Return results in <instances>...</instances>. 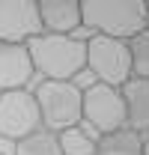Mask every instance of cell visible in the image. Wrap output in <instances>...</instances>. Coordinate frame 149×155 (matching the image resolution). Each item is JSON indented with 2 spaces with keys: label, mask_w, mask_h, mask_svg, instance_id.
<instances>
[{
  "label": "cell",
  "mask_w": 149,
  "mask_h": 155,
  "mask_svg": "<svg viewBox=\"0 0 149 155\" xmlns=\"http://www.w3.org/2000/svg\"><path fill=\"white\" fill-rule=\"evenodd\" d=\"M81 24L93 30V36H108L119 42H131L149 24L143 0H84Z\"/></svg>",
  "instance_id": "6da1fadb"
},
{
  "label": "cell",
  "mask_w": 149,
  "mask_h": 155,
  "mask_svg": "<svg viewBox=\"0 0 149 155\" xmlns=\"http://www.w3.org/2000/svg\"><path fill=\"white\" fill-rule=\"evenodd\" d=\"M27 54L33 72L45 75V81H72L87 72V45L74 36H51L39 33L27 42Z\"/></svg>",
  "instance_id": "7a4b0ae2"
},
{
  "label": "cell",
  "mask_w": 149,
  "mask_h": 155,
  "mask_svg": "<svg viewBox=\"0 0 149 155\" xmlns=\"http://www.w3.org/2000/svg\"><path fill=\"white\" fill-rule=\"evenodd\" d=\"M33 98H36V107H39L42 128L51 131V134H60V131L84 122L81 90L72 81H42V87L33 93Z\"/></svg>",
  "instance_id": "3957f363"
},
{
  "label": "cell",
  "mask_w": 149,
  "mask_h": 155,
  "mask_svg": "<svg viewBox=\"0 0 149 155\" xmlns=\"http://www.w3.org/2000/svg\"><path fill=\"white\" fill-rule=\"evenodd\" d=\"M87 69L95 75V84L108 87H125L131 81V57H128V42L108 36H90L87 42Z\"/></svg>",
  "instance_id": "277c9868"
},
{
  "label": "cell",
  "mask_w": 149,
  "mask_h": 155,
  "mask_svg": "<svg viewBox=\"0 0 149 155\" xmlns=\"http://www.w3.org/2000/svg\"><path fill=\"white\" fill-rule=\"evenodd\" d=\"M81 116L104 137L125 128L122 93L108 84H90L87 90H81Z\"/></svg>",
  "instance_id": "5b68a950"
},
{
  "label": "cell",
  "mask_w": 149,
  "mask_h": 155,
  "mask_svg": "<svg viewBox=\"0 0 149 155\" xmlns=\"http://www.w3.org/2000/svg\"><path fill=\"white\" fill-rule=\"evenodd\" d=\"M36 131H42V119H39L33 93H27V90L0 93V137L18 143Z\"/></svg>",
  "instance_id": "8992f818"
},
{
  "label": "cell",
  "mask_w": 149,
  "mask_h": 155,
  "mask_svg": "<svg viewBox=\"0 0 149 155\" xmlns=\"http://www.w3.org/2000/svg\"><path fill=\"white\" fill-rule=\"evenodd\" d=\"M42 33L36 0H0V45H27Z\"/></svg>",
  "instance_id": "52a82bcc"
},
{
  "label": "cell",
  "mask_w": 149,
  "mask_h": 155,
  "mask_svg": "<svg viewBox=\"0 0 149 155\" xmlns=\"http://www.w3.org/2000/svg\"><path fill=\"white\" fill-rule=\"evenodd\" d=\"M30 78H33V63L27 45H0V93L27 90Z\"/></svg>",
  "instance_id": "ba28073f"
},
{
  "label": "cell",
  "mask_w": 149,
  "mask_h": 155,
  "mask_svg": "<svg viewBox=\"0 0 149 155\" xmlns=\"http://www.w3.org/2000/svg\"><path fill=\"white\" fill-rule=\"evenodd\" d=\"M39 21H42V33L72 36V30L81 27V3L78 0H42Z\"/></svg>",
  "instance_id": "9c48e42d"
},
{
  "label": "cell",
  "mask_w": 149,
  "mask_h": 155,
  "mask_svg": "<svg viewBox=\"0 0 149 155\" xmlns=\"http://www.w3.org/2000/svg\"><path fill=\"white\" fill-rule=\"evenodd\" d=\"M119 93L125 104V125L134 134H149V81L131 78Z\"/></svg>",
  "instance_id": "30bf717a"
},
{
  "label": "cell",
  "mask_w": 149,
  "mask_h": 155,
  "mask_svg": "<svg viewBox=\"0 0 149 155\" xmlns=\"http://www.w3.org/2000/svg\"><path fill=\"white\" fill-rule=\"evenodd\" d=\"M95 155H143V137L134 134L131 128H119L98 140Z\"/></svg>",
  "instance_id": "8fae6325"
},
{
  "label": "cell",
  "mask_w": 149,
  "mask_h": 155,
  "mask_svg": "<svg viewBox=\"0 0 149 155\" xmlns=\"http://www.w3.org/2000/svg\"><path fill=\"white\" fill-rule=\"evenodd\" d=\"M57 146H60L63 155H95L98 143L93 140L90 131H84L81 125H74V128H66V131L57 134Z\"/></svg>",
  "instance_id": "7c38bea8"
},
{
  "label": "cell",
  "mask_w": 149,
  "mask_h": 155,
  "mask_svg": "<svg viewBox=\"0 0 149 155\" xmlns=\"http://www.w3.org/2000/svg\"><path fill=\"white\" fill-rule=\"evenodd\" d=\"M12 155H63V152H60V146H57V134H51V131L42 128L36 134L18 140Z\"/></svg>",
  "instance_id": "4fadbf2b"
},
{
  "label": "cell",
  "mask_w": 149,
  "mask_h": 155,
  "mask_svg": "<svg viewBox=\"0 0 149 155\" xmlns=\"http://www.w3.org/2000/svg\"><path fill=\"white\" fill-rule=\"evenodd\" d=\"M128 57H131V78L149 81V30L128 42Z\"/></svg>",
  "instance_id": "5bb4252c"
},
{
  "label": "cell",
  "mask_w": 149,
  "mask_h": 155,
  "mask_svg": "<svg viewBox=\"0 0 149 155\" xmlns=\"http://www.w3.org/2000/svg\"><path fill=\"white\" fill-rule=\"evenodd\" d=\"M143 155H149V134H146V140H143Z\"/></svg>",
  "instance_id": "9a60e30c"
},
{
  "label": "cell",
  "mask_w": 149,
  "mask_h": 155,
  "mask_svg": "<svg viewBox=\"0 0 149 155\" xmlns=\"http://www.w3.org/2000/svg\"><path fill=\"white\" fill-rule=\"evenodd\" d=\"M143 3H146V15H149V0H143Z\"/></svg>",
  "instance_id": "2e32d148"
}]
</instances>
